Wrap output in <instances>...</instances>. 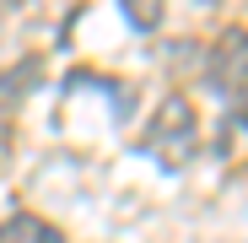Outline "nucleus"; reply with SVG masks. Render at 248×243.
Wrapping results in <instances>:
<instances>
[{
	"instance_id": "obj_1",
	"label": "nucleus",
	"mask_w": 248,
	"mask_h": 243,
	"mask_svg": "<svg viewBox=\"0 0 248 243\" xmlns=\"http://www.w3.org/2000/svg\"><path fill=\"white\" fill-rule=\"evenodd\" d=\"M211 87L232 103V119L248 125V27H227L211 54Z\"/></svg>"
},
{
	"instance_id": "obj_2",
	"label": "nucleus",
	"mask_w": 248,
	"mask_h": 243,
	"mask_svg": "<svg viewBox=\"0 0 248 243\" xmlns=\"http://www.w3.org/2000/svg\"><path fill=\"white\" fill-rule=\"evenodd\" d=\"M194 135H200L194 108H189L184 97H168V103L156 108L151 130L140 135V151H151V157H162V162H184V157L194 151Z\"/></svg>"
},
{
	"instance_id": "obj_3",
	"label": "nucleus",
	"mask_w": 248,
	"mask_h": 243,
	"mask_svg": "<svg viewBox=\"0 0 248 243\" xmlns=\"http://www.w3.org/2000/svg\"><path fill=\"white\" fill-rule=\"evenodd\" d=\"M0 243H60V227H49L44 216H11L0 222Z\"/></svg>"
},
{
	"instance_id": "obj_4",
	"label": "nucleus",
	"mask_w": 248,
	"mask_h": 243,
	"mask_svg": "<svg viewBox=\"0 0 248 243\" xmlns=\"http://www.w3.org/2000/svg\"><path fill=\"white\" fill-rule=\"evenodd\" d=\"M124 16H130L135 32H151L162 22V0H124Z\"/></svg>"
}]
</instances>
